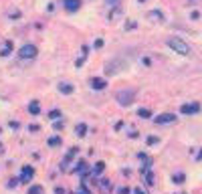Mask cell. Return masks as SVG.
Returning <instances> with one entry per match:
<instances>
[{
  "mask_svg": "<svg viewBox=\"0 0 202 194\" xmlns=\"http://www.w3.org/2000/svg\"><path fill=\"white\" fill-rule=\"evenodd\" d=\"M168 47H170V49H174V53H178V55H188V53H190V47L186 45L182 39H178V36L168 39Z\"/></svg>",
  "mask_w": 202,
  "mask_h": 194,
  "instance_id": "1",
  "label": "cell"
},
{
  "mask_svg": "<svg viewBox=\"0 0 202 194\" xmlns=\"http://www.w3.org/2000/svg\"><path fill=\"white\" fill-rule=\"evenodd\" d=\"M134 95H135L134 89H127V91H119V93H117V101L121 103V105H129V103L134 101Z\"/></svg>",
  "mask_w": 202,
  "mask_h": 194,
  "instance_id": "2",
  "label": "cell"
},
{
  "mask_svg": "<svg viewBox=\"0 0 202 194\" xmlns=\"http://www.w3.org/2000/svg\"><path fill=\"white\" fill-rule=\"evenodd\" d=\"M18 55H20V59H34L36 57V47L34 45H24Z\"/></svg>",
  "mask_w": 202,
  "mask_h": 194,
  "instance_id": "3",
  "label": "cell"
},
{
  "mask_svg": "<svg viewBox=\"0 0 202 194\" xmlns=\"http://www.w3.org/2000/svg\"><path fill=\"white\" fill-rule=\"evenodd\" d=\"M180 111H182V113H198V111H200V105H198V103H192V105H188V103H186V105H182V109H180Z\"/></svg>",
  "mask_w": 202,
  "mask_h": 194,
  "instance_id": "4",
  "label": "cell"
},
{
  "mask_svg": "<svg viewBox=\"0 0 202 194\" xmlns=\"http://www.w3.org/2000/svg\"><path fill=\"white\" fill-rule=\"evenodd\" d=\"M63 4H65V8L69 12H75L79 10V6H81V0H63Z\"/></svg>",
  "mask_w": 202,
  "mask_h": 194,
  "instance_id": "5",
  "label": "cell"
},
{
  "mask_svg": "<svg viewBox=\"0 0 202 194\" xmlns=\"http://www.w3.org/2000/svg\"><path fill=\"white\" fill-rule=\"evenodd\" d=\"M33 176H34V170L31 168V166L23 168V174H20V180H23V182H28V180H31Z\"/></svg>",
  "mask_w": 202,
  "mask_h": 194,
  "instance_id": "6",
  "label": "cell"
},
{
  "mask_svg": "<svg viewBox=\"0 0 202 194\" xmlns=\"http://www.w3.org/2000/svg\"><path fill=\"white\" fill-rule=\"evenodd\" d=\"M176 117L172 113H164V115H158L156 117V124H170V121H174Z\"/></svg>",
  "mask_w": 202,
  "mask_h": 194,
  "instance_id": "7",
  "label": "cell"
},
{
  "mask_svg": "<svg viewBox=\"0 0 202 194\" xmlns=\"http://www.w3.org/2000/svg\"><path fill=\"white\" fill-rule=\"evenodd\" d=\"M91 87H93V89H103V87H105V81L93 77V79H91Z\"/></svg>",
  "mask_w": 202,
  "mask_h": 194,
  "instance_id": "8",
  "label": "cell"
},
{
  "mask_svg": "<svg viewBox=\"0 0 202 194\" xmlns=\"http://www.w3.org/2000/svg\"><path fill=\"white\" fill-rule=\"evenodd\" d=\"M39 109H41V107H39V103H36V101H33L31 105H28V111H31L33 115H36V113H39Z\"/></svg>",
  "mask_w": 202,
  "mask_h": 194,
  "instance_id": "9",
  "label": "cell"
},
{
  "mask_svg": "<svg viewBox=\"0 0 202 194\" xmlns=\"http://www.w3.org/2000/svg\"><path fill=\"white\" fill-rule=\"evenodd\" d=\"M59 89H61L63 93H71V91H73V87H71L69 83H61V85H59Z\"/></svg>",
  "mask_w": 202,
  "mask_h": 194,
  "instance_id": "10",
  "label": "cell"
},
{
  "mask_svg": "<svg viewBox=\"0 0 202 194\" xmlns=\"http://www.w3.org/2000/svg\"><path fill=\"white\" fill-rule=\"evenodd\" d=\"M184 178H186L184 174H174V176H172V180H174L176 184H182V182H184Z\"/></svg>",
  "mask_w": 202,
  "mask_h": 194,
  "instance_id": "11",
  "label": "cell"
},
{
  "mask_svg": "<svg viewBox=\"0 0 202 194\" xmlns=\"http://www.w3.org/2000/svg\"><path fill=\"white\" fill-rule=\"evenodd\" d=\"M28 194H43V188L41 186H31L28 188Z\"/></svg>",
  "mask_w": 202,
  "mask_h": 194,
  "instance_id": "12",
  "label": "cell"
},
{
  "mask_svg": "<svg viewBox=\"0 0 202 194\" xmlns=\"http://www.w3.org/2000/svg\"><path fill=\"white\" fill-rule=\"evenodd\" d=\"M85 132H87V126H85V124H79L77 126V134L79 136H85Z\"/></svg>",
  "mask_w": 202,
  "mask_h": 194,
  "instance_id": "13",
  "label": "cell"
},
{
  "mask_svg": "<svg viewBox=\"0 0 202 194\" xmlns=\"http://www.w3.org/2000/svg\"><path fill=\"white\" fill-rule=\"evenodd\" d=\"M103 168H105V164H103V162H97V164H95V174H101Z\"/></svg>",
  "mask_w": 202,
  "mask_h": 194,
  "instance_id": "14",
  "label": "cell"
},
{
  "mask_svg": "<svg viewBox=\"0 0 202 194\" xmlns=\"http://www.w3.org/2000/svg\"><path fill=\"white\" fill-rule=\"evenodd\" d=\"M137 113H140V117H150V109H140V111H137Z\"/></svg>",
  "mask_w": 202,
  "mask_h": 194,
  "instance_id": "15",
  "label": "cell"
},
{
  "mask_svg": "<svg viewBox=\"0 0 202 194\" xmlns=\"http://www.w3.org/2000/svg\"><path fill=\"white\" fill-rule=\"evenodd\" d=\"M49 144H51V146H57V144H61V137H51V140H49Z\"/></svg>",
  "mask_w": 202,
  "mask_h": 194,
  "instance_id": "16",
  "label": "cell"
},
{
  "mask_svg": "<svg viewBox=\"0 0 202 194\" xmlns=\"http://www.w3.org/2000/svg\"><path fill=\"white\" fill-rule=\"evenodd\" d=\"M107 4H109V6H119L121 0H107Z\"/></svg>",
  "mask_w": 202,
  "mask_h": 194,
  "instance_id": "17",
  "label": "cell"
},
{
  "mask_svg": "<svg viewBox=\"0 0 202 194\" xmlns=\"http://www.w3.org/2000/svg\"><path fill=\"white\" fill-rule=\"evenodd\" d=\"M117 194H129V188H119Z\"/></svg>",
  "mask_w": 202,
  "mask_h": 194,
  "instance_id": "18",
  "label": "cell"
},
{
  "mask_svg": "<svg viewBox=\"0 0 202 194\" xmlns=\"http://www.w3.org/2000/svg\"><path fill=\"white\" fill-rule=\"evenodd\" d=\"M59 115H61V113H59V111H57V109H55V111H51V119H57V117H59Z\"/></svg>",
  "mask_w": 202,
  "mask_h": 194,
  "instance_id": "19",
  "label": "cell"
},
{
  "mask_svg": "<svg viewBox=\"0 0 202 194\" xmlns=\"http://www.w3.org/2000/svg\"><path fill=\"white\" fill-rule=\"evenodd\" d=\"M77 194H89V190H87V188H85V186H83V188H81V190H79Z\"/></svg>",
  "mask_w": 202,
  "mask_h": 194,
  "instance_id": "20",
  "label": "cell"
},
{
  "mask_svg": "<svg viewBox=\"0 0 202 194\" xmlns=\"http://www.w3.org/2000/svg\"><path fill=\"white\" fill-rule=\"evenodd\" d=\"M134 194H146V192H144V190H140V188H135V190H134Z\"/></svg>",
  "mask_w": 202,
  "mask_h": 194,
  "instance_id": "21",
  "label": "cell"
}]
</instances>
